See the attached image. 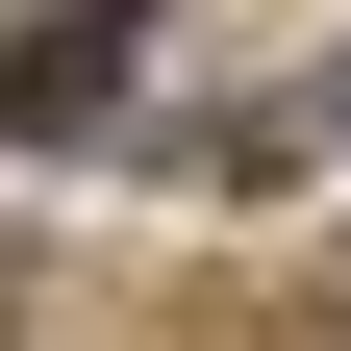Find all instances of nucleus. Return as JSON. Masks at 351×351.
I'll return each mask as SVG.
<instances>
[{"instance_id": "f257e3e1", "label": "nucleus", "mask_w": 351, "mask_h": 351, "mask_svg": "<svg viewBox=\"0 0 351 351\" xmlns=\"http://www.w3.org/2000/svg\"><path fill=\"white\" fill-rule=\"evenodd\" d=\"M125 25H151V0H51V25L0 51V151H101L125 125Z\"/></svg>"}, {"instance_id": "f03ea898", "label": "nucleus", "mask_w": 351, "mask_h": 351, "mask_svg": "<svg viewBox=\"0 0 351 351\" xmlns=\"http://www.w3.org/2000/svg\"><path fill=\"white\" fill-rule=\"evenodd\" d=\"M326 125H351V75H326Z\"/></svg>"}]
</instances>
